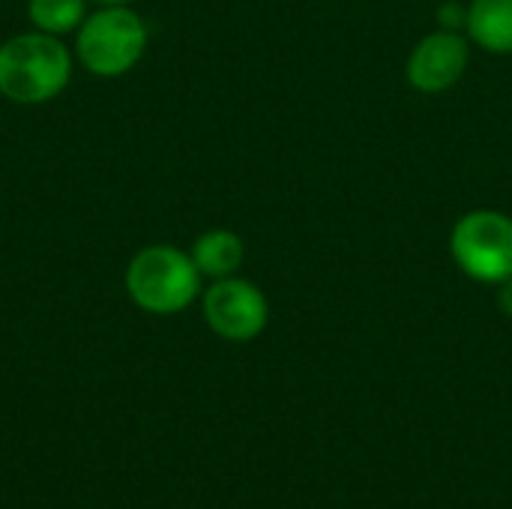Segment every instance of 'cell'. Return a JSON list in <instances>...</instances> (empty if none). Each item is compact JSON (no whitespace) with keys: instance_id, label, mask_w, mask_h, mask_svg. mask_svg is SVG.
Listing matches in <instances>:
<instances>
[{"instance_id":"6","label":"cell","mask_w":512,"mask_h":509,"mask_svg":"<svg viewBox=\"0 0 512 509\" xmlns=\"http://www.w3.org/2000/svg\"><path fill=\"white\" fill-rule=\"evenodd\" d=\"M471 48L456 30L429 33L408 57V81L423 93L450 90L468 69Z\"/></svg>"},{"instance_id":"2","label":"cell","mask_w":512,"mask_h":509,"mask_svg":"<svg viewBox=\"0 0 512 509\" xmlns=\"http://www.w3.org/2000/svg\"><path fill=\"white\" fill-rule=\"evenodd\" d=\"M126 291L132 303L150 315H177L201 294V270L189 252L171 243H153L132 255Z\"/></svg>"},{"instance_id":"11","label":"cell","mask_w":512,"mask_h":509,"mask_svg":"<svg viewBox=\"0 0 512 509\" xmlns=\"http://www.w3.org/2000/svg\"><path fill=\"white\" fill-rule=\"evenodd\" d=\"M99 6H123V3H132V0H93Z\"/></svg>"},{"instance_id":"4","label":"cell","mask_w":512,"mask_h":509,"mask_svg":"<svg viewBox=\"0 0 512 509\" xmlns=\"http://www.w3.org/2000/svg\"><path fill=\"white\" fill-rule=\"evenodd\" d=\"M450 249L462 273L501 285L512 276V219L498 210H474L456 222Z\"/></svg>"},{"instance_id":"3","label":"cell","mask_w":512,"mask_h":509,"mask_svg":"<svg viewBox=\"0 0 512 509\" xmlns=\"http://www.w3.org/2000/svg\"><path fill=\"white\" fill-rule=\"evenodd\" d=\"M147 48L144 18L123 6L93 9L75 30V54L81 66L99 78H117L135 69Z\"/></svg>"},{"instance_id":"8","label":"cell","mask_w":512,"mask_h":509,"mask_svg":"<svg viewBox=\"0 0 512 509\" xmlns=\"http://www.w3.org/2000/svg\"><path fill=\"white\" fill-rule=\"evenodd\" d=\"M192 261L195 267L201 270V276H210V279H228L240 270L243 264V240L234 234V231H225V228H213V231H204L195 243H192Z\"/></svg>"},{"instance_id":"1","label":"cell","mask_w":512,"mask_h":509,"mask_svg":"<svg viewBox=\"0 0 512 509\" xmlns=\"http://www.w3.org/2000/svg\"><path fill=\"white\" fill-rule=\"evenodd\" d=\"M72 78V54L60 36L27 30L0 45V93L15 105L57 99Z\"/></svg>"},{"instance_id":"10","label":"cell","mask_w":512,"mask_h":509,"mask_svg":"<svg viewBox=\"0 0 512 509\" xmlns=\"http://www.w3.org/2000/svg\"><path fill=\"white\" fill-rule=\"evenodd\" d=\"M498 309H501L507 318H512V276L498 285Z\"/></svg>"},{"instance_id":"5","label":"cell","mask_w":512,"mask_h":509,"mask_svg":"<svg viewBox=\"0 0 512 509\" xmlns=\"http://www.w3.org/2000/svg\"><path fill=\"white\" fill-rule=\"evenodd\" d=\"M270 318L267 297L258 285L228 276L216 279L204 291V321L207 327L228 342H252L264 333Z\"/></svg>"},{"instance_id":"9","label":"cell","mask_w":512,"mask_h":509,"mask_svg":"<svg viewBox=\"0 0 512 509\" xmlns=\"http://www.w3.org/2000/svg\"><path fill=\"white\" fill-rule=\"evenodd\" d=\"M30 24L51 36H66L87 18V0H27Z\"/></svg>"},{"instance_id":"7","label":"cell","mask_w":512,"mask_h":509,"mask_svg":"<svg viewBox=\"0 0 512 509\" xmlns=\"http://www.w3.org/2000/svg\"><path fill=\"white\" fill-rule=\"evenodd\" d=\"M468 33L477 45L495 54L512 51V0H474L468 6Z\"/></svg>"}]
</instances>
